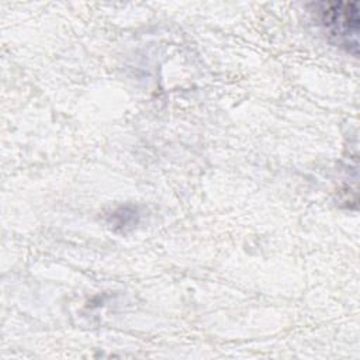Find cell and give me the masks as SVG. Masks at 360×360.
I'll return each instance as SVG.
<instances>
[{
  "instance_id": "1",
  "label": "cell",
  "mask_w": 360,
  "mask_h": 360,
  "mask_svg": "<svg viewBox=\"0 0 360 360\" xmlns=\"http://www.w3.org/2000/svg\"><path fill=\"white\" fill-rule=\"evenodd\" d=\"M316 20L330 39L347 52L357 55L359 49V7L356 1H321L309 4Z\"/></svg>"
},
{
  "instance_id": "2",
  "label": "cell",
  "mask_w": 360,
  "mask_h": 360,
  "mask_svg": "<svg viewBox=\"0 0 360 360\" xmlns=\"http://www.w3.org/2000/svg\"><path fill=\"white\" fill-rule=\"evenodd\" d=\"M114 218H120V221H115L112 222L114 228L117 226H121L124 231L127 229V226H134L136 224V212L132 210V211H128V208L124 207V217H122V211L121 208L117 210L114 214H112Z\"/></svg>"
}]
</instances>
